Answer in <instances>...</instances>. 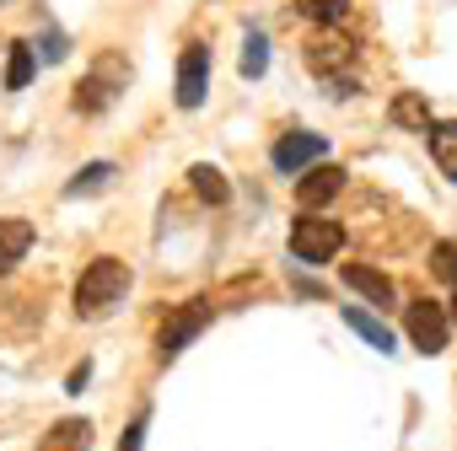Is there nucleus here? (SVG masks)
<instances>
[{
	"label": "nucleus",
	"mask_w": 457,
	"mask_h": 451,
	"mask_svg": "<svg viewBox=\"0 0 457 451\" xmlns=\"http://www.w3.org/2000/svg\"><path fill=\"white\" fill-rule=\"evenodd\" d=\"M0 6H6V0H0Z\"/></svg>",
	"instance_id": "26"
},
{
	"label": "nucleus",
	"mask_w": 457,
	"mask_h": 451,
	"mask_svg": "<svg viewBox=\"0 0 457 451\" xmlns=\"http://www.w3.org/2000/svg\"><path fill=\"white\" fill-rule=\"evenodd\" d=\"M28 248H33V226L22 215H6L0 220V275H12L28 258Z\"/></svg>",
	"instance_id": "11"
},
{
	"label": "nucleus",
	"mask_w": 457,
	"mask_h": 451,
	"mask_svg": "<svg viewBox=\"0 0 457 451\" xmlns=\"http://www.w3.org/2000/svg\"><path fill=\"white\" fill-rule=\"evenodd\" d=\"M323 151H328V140H323V135H312V129H296V135H280V140H275L270 161H275V172H286V177H302L312 161H323Z\"/></svg>",
	"instance_id": "6"
},
{
	"label": "nucleus",
	"mask_w": 457,
	"mask_h": 451,
	"mask_svg": "<svg viewBox=\"0 0 457 451\" xmlns=\"http://www.w3.org/2000/svg\"><path fill=\"white\" fill-rule=\"evenodd\" d=\"M355 6V0H296V17L318 22V28H339V17Z\"/></svg>",
	"instance_id": "17"
},
{
	"label": "nucleus",
	"mask_w": 457,
	"mask_h": 451,
	"mask_svg": "<svg viewBox=\"0 0 457 451\" xmlns=\"http://www.w3.org/2000/svg\"><path fill=\"white\" fill-rule=\"evenodd\" d=\"M264 70H270V38L264 33H248V44H243V76L259 81Z\"/></svg>",
	"instance_id": "19"
},
{
	"label": "nucleus",
	"mask_w": 457,
	"mask_h": 451,
	"mask_svg": "<svg viewBox=\"0 0 457 451\" xmlns=\"http://www.w3.org/2000/svg\"><path fill=\"white\" fill-rule=\"evenodd\" d=\"M108 177H113V161H92V167H81L71 183H65V199H81V193H97V188H108Z\"/></svg>",
	"instance_id": "18"
},
{
	"label": "nucleus",
	"mask_w": 457,
	"mask_h": 451,
	"mask_svg": "<svg viewBox=\"0 0 457 451\" xmlns=\"http://www.w3.org/2000/svg\"><path fill=\"white\" fill-rule=\"evenodd\" d=\"M339 248H345V226L328 220V215H302V220L291 226V253H296L302 264H328Z\"/></svg>",
	"instance_id": "3"
},
{
	"label": "nucleus",
	"mask_w": 457,
	"mask_h": 451,
	"mask_svg": "<svg viewBox=\"0 0 457 451\" xmlns=\"http://www.w3.org/2000/svg\"><path fill=\"white\" fill-rule=\"evenodd\" d=\"M33 81V44H12V70H6V86L22 92Z\"/></svg>",
	"instance_id": "20"
},
{
	"label": "nucleus",
	"mask_w": 457,
	"mask_h": 451,
	"mask_svg": "<svg viewBox=\"0 0 457 451\" xmlns=\"http://www.w3.org/2000/svg\"><path fill=\"white\" fill-rule=\"evenodd\" d=\"M339 280H345L350 291H361L371 307H393V280H387L382 269H371V264H345Z\"/></svg>",
	"instance_id": "10"
},
{
	"label": "nucleus",
	"mask_w": 457,
	"mask_h": 451,
	"mask_svg": "<svg viewBox=\"0 0 457 451\" xmlns=\"http://www.w3.org/2000/svg\"><path fill=\"white\" fill-rule=\"evenodd\" d=\"M145 419H151V414H135V419H129V430L119 435V451H140V446H145Z\"/></svg>",
	"instance_id": "22"
},
{
	"label": "nucleus",
	"mask_w": 457,
	"mask_h": 451,
	"mask_svg": "<svg viewBox=\"0 0 457 451\" xmlns=\"http://www.w3.org/2000/svg\"><path fill=\"white\" fill-rule=\"evenodd\" d=\"M425 140H430V156H436V167L457 183V119H446V124H430L425 129Z\"/></svg>",
	"instance_id": "13"
},
{
	"label": "nucleus",
	"mask_w": 457,
	"mask_h": 451,
	"mask_svg": "<svg viewBox=\"0 0 457 451\" xmlns=\"http://www.w3.org/2000/svg\"><path fill=\"white\" fill-rule=\"evenodd\" d=\"M129 285H135V275H129L124 258H108V253L92 258L76 280V317H108L129 296Z\"/></svg>",
	"instance_id": "1"
},
{
	"label": "nucleus",
	"mask_w": 457,
	"mask_h": 451,
	"mask_svg": "<svg viewBox=\"0 0 457 451\" xmlns=\"http://www.w3.org/2000/svg\"><path fill=\"white\" fill-rule=\"evenodd\" d=\"M345 323L371 344V349H382V355H393V333H387V323H377L371 312H361V307H345Z\"/></svg>",
	"instance_id": "16"
},
{
	"label": "nucleus",
	"mask_w": 457,
	"mask_h": 451,
	"mask_svg": "<svg viewBox=\"0 0 457 451\" xmlns=\"http://www.w3.org/2000/svg\"><path fill=\"white\" fill-rule=\"evenodd\" d=\"M38 451H92V424L87 419H60Z\"/></svg>",
	"instance_id": "14"
},
{
	"label": "nucleus",
	"mask_w": 457,
	"mask_h": 451,
	"mask_svg": "<svg viewBox=\"0 0 457 451\" xmlns=\"http://www.w3.org/2000/svg\"><path fill=\"white\" fill-rule=\"evenodd\" d=\"M350 65H355V38H350V33L318 28V33L307 38V70H312V76L339 81V70H350Z\"/></svg>",
	"instance_id": "5"
},
{
	"label": "nucleus",
	"mask_w": 457,
	"mask_h": 451,
	"mask_svg": "<svg viewBox=\"0 0 457 451\" xmlns=\"http://www.w3.org/2000/svg\"><path fill=\"white\" fill-rule=\"evenodd\" d=\"M204 92H210V49L188 44L183 60H178V108H199Z\"/></svg>",
	"instance_id": "7"
},
{
	"label": "nucleus",
	"mask_w": 457,
	"mask_h": 451,
	"mask_svg": "<svg viewBox=\"0 0 457 451\" xmlns=\"http://www.w3.org/2000/svg\"><path fill=\"white\" fill-rule=\"evenodd\" d=\"M204 317H210V307H204V301H188V307H183V312H178V317L162 328V339H156V355H162V360H178V355H183V344H188V339L204 328Z\"/></svg>",
	"instance_id": "8"
},
{
	"label": "nucleus",
	"mask_w": 457,
	"mask_h": 451,
	"mask_svg": "<svg viewBox=\"0 0 457 451\" xmlns=\"http://www.w3.org/2000/svg\"><path fill=\"white\" fill-rule=\"evenodd\" d=\"M124 86H129V60L113 54V49H103L92 60V70L81 76V86H76V113H108Z\"/></svg>",
	"instance_id": "2"
},
{
	"label": "nucleus",
	"mask_w": 457,
	"mask_h": 451,
	"mask_svg": "<svg viewBox=\"0 0 457 451\" xmlns=\"http://www.w3.org/2000/svg\"><path fill=\"white\" fill-rule=\"evenodd\" d=\"M446 323H452V328H457V296H452V317H446Z\"/></svg>",
	"instance_id": "25"
},
{
	"label": "nucleus",
	"mask_w": 457,
	"mask_h": 451,
	"mask_svg": "<svg viewBox=\"0 0 457 451\" xmlns=\"http://www.w3.org/2000/svg\"><path fill=\"white\" fill-rule=\"evenodd\" d=\"M345 188V167H312V172H302L296 177V204H307V209H318V204H328L334 193Z\"/></svg>",
	"instance_id": "9"
},
{
	"label": "nucleus",
	"mask_w": 457,
	"mask_h": 451,
	"mask_svg": "<svg viewBox=\"0 0 457 451\" xmlns=\"http://www.w3.org/2000/svg\"><path fill=\"white\" fill-rule=\"evenodd\" d=\"M44 60H49V65L65 60V33H49V38H44Z\"/></svg>",
	"instance_id": "23"
},
{
	"label": "nucleus",
	"mask_w": 457,
	"mask_h": 451,
	"mask_svg": "<svg viewBox=\"0 0 457 451\" xmlns=\"http://www.w3.org/2000/svg\"><path fill=\"white\" fill-rule=\"evenodd\" d=\"M87 376H92V365H87V360H81V365H76V371H71V392H81V387H87Z\"/></svg>",
	"instance_id": "24"
},
{
	"label": "nucleus",
	"mask_w": 457,
	"mask_h": 451,
	"mask_svg": "<svg viewBox=\"0 0 457 451\" xmlns=\"http://www.w3.org/2000/svg\"><path fill=\"white\" fill-rule=\"evenodd\" d=\"M403 328H409V344H414L420 355H441V349H446V339H452L446 307H441V301H430V296H414V301L403 307Z\"/></svg>",
	"instance_id": "4"
},
{
	"label": "nucleus",
	"mask_w": 457,
	"mask_h": 451,
	"mask_svg": "<svg viewBox=\"0 0 457 451\" xmlns=\"http://www.w3.org/2000/svg\"><path fill=\"white\" fill-rule=\"evenodd\" d=\"M430 275L446 280V285H457V242H436L430 248Z\"/></svg>",
	"instance_id": "21"
},
{
	"label": "nucleus",
	"mask_w": 457,
	"mask_h": 451,
	"mask_svg": "<svg viewBox=\"0 0 457 451\" xmlns=\"http://www.w3.org/2000/svg\"><path fill=\"white\" fill-rule=\"evenodd\" d=\"M188 183H194V193L204 199V204H226L232 199V183H226L210 161H199V167H188Z\"/></svg>",
	"instance_id": "15"
},
{
	"label": "nucleus",
	"mask_w": 457,
	"mask_h": 451,
	"mask_svg": "<svg viewBox=\"0 0 457 451\" xmlns=\"http://www.w3.org/2000/svg\"><path fill=\"white\" fill-rule=\"evenodd\" d=\"M387 119L398 124V129H430L436 119H430V102H425V92H398L393 102H387Z\"/></svg>",
	"instance_id": "12"
}]
</instances>
